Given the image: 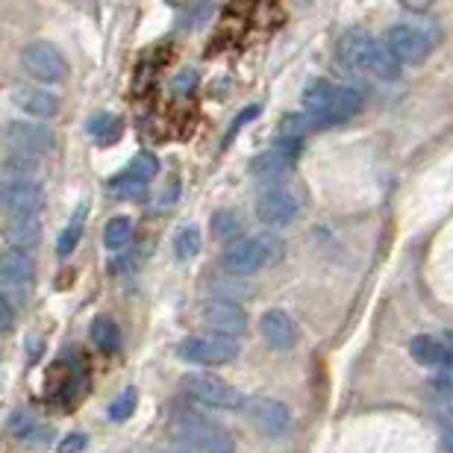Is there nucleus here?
Here are the masks:
<instances>
[{
  "instance_id": "nucleus-1",
  "label": "nucleus",
  "mask_w": 453,
  "mask_h": 453,
  "mask_svg": "<svg viewBox=\"0 0 453 453\" xmlns=\"http://www.w3.org/2000/svg\"><path fill=\"white\" fill-rule=\"evenodd\" d=\"M339 59L350 71H362V74L388 80V83L401 77V65H403V62L392 53V48L386 44V39L377 42L374 35H368L362 30H348L342 35Z\"/></svg>"
},
{
  "instance_id": "nucleus-2",
  "label": "nucleus",
  "mask_w": 453,
  "mask_h": 453,
  "mask_svg": "<svg viewBox=\"0 0 453 453\" xmlns=\"http://www.w3.org/2000/svg\"><path fill=\"white\" fill-rule=\"evenodd\" d=\"M303 110L315 118V124L321 127H339L350 121L353 115L362 110V92L353 86H339L330 80H312L301 95Z\"/></svg>"
},
{
  "instance_id": "nucleus-3",
  "label": "nucleus",
  "mask_w": 453,
  "mask_h": 453,
  "mask_svg": "<svg viewBox=\"0 0 453 453\" xmlns=\"http://www.w3.org/2000/svg\"><path fill=\"white\" fill-rule=\"evenodd\" d=\"M280 257H283V244L277 242V235H244V239H233L226 244L221 253V265L233 277H250L257 271L268 268Z\"/></svg>"
},
{
  "instance_id": "nucleus-4",
  "label": "nucleus",
  "mask_w": 453,
  "mask_h": 453,
  "mask_svg": "<svg viewBox=\"0 0 453 453\" xmlns=\"http://www.w3.org/2000/svg\"><path fill=\"white\" fill-rule=\"evenodd\" d=\"M441 30L433 21H401L386 30V44L403 65H418L439 48Z\"/></svg>"
},
{
  "instance_id": "nucleus-5",
  "label": "nucleus",
  "mask_w": 453,
  "mask_h": 453,
  "mask_svg": "<svg viewBox=\"0 0 453 453\" xmlns=\"http://www.w3.org/2000/svg\"><path fill=\"white\" fill-rule=\"evenodd\" d=\"M33 283H35L33 250L6 248L4 257H0V295H6L15 306H21L30 297Z\"/></svg>"
},
{
  "instance_id": "nucleus-6",
  "label": "nucleus",
  "mask_w": 453,
  "mask_h": 453,
  "mask_svg": "<svg viewBox=\"0 0 453 453\" xmlns=\"http://www.w3.org/2000/svg\"><path fill=\"white\" fill-rule=\"evenodd\" d=\"M171 445L180 448V450L224 453V450H233L235 441L226 436L221 427H215V424L192 415V418H183L174 427V439H171Z\"/></svg>"
},
{
  "instance_id": "nucleus-7",
  "label": "nucleus",
  "mask_w": 453,
  "mask_h": 453,
  "mask_svg": "<svg viewBox=\"0 0 453 453\" xmlns=\"http://www.w3.org/2000/svg\"><path fill=\"white\" fill-rule=\"evenodd\" d=\"M177 357L183 362H192V365H226V362L239 357V342L233 336H221V333L188 336L177 344Z\"/></svg>"
},
{
  "instance_id": "nucleus-8",
  "label": "nucleus",
  "mask_w": 453,
  "mask_h": 453,
  "mask_svg": "<svg viewBox=\"0 0 453 453\" xmlns=\"http://www.w3.org/2000/svg\"><path fill=\"white\" fill-rule=\"evenodd\" d=\"M183 392L192 401L210 406V410H244V397L239 388L224 383L215 374H188L183 377Z\"/></svg>"
},
{
  "instance_id": "nucleus-9",
  "label": "nucleus",
  "mask_w": 453,
  "mask_h": 453,
  "mask_svg": "<svg viewBox=\"0 0 453 453\" xmlns=\"http://www.w3.org/2000/svg\"><path fill=\"white\" fill-rule=\"evenodd\" d=\"M21 65L39 83H62L68 77V59L50 42H30L21 50Z\"/></svg>"
},
{
  "instance_id": "nucleus-10",
  "label": "nucleus",
  "mask_w": 453,
  "mask_h": 453,
  "mask_svg": "<svg viewBox=\"0 0 453 453\" xmlns=\"http://www.w3.org/2000/svg\"><path fill=\"white\" fill-rule=\"evenodd\" d=\"M244 415H248V421L253 427L271 439L288 436V433L295 430L292 410H288L283 401H274V397H257V401L244 403Z\"/></svg>"
},
{
  "instance_id": "nucleus-11",
  "label": "nucleus",
  "mask_w": 453,
  "mask_h": 453,
  "mask_svg": "<svg viewBox=\"0 0 453 453\" xmlns=\"http://www.w3.org/2000/svg\"><path fill=\"white\" fill-rule=\"evenodd\" d=\"M4 139L9 144V150L30 153V157H44V153L57 148V133L48 124H35V121H9Z\"/></svg>"
},
{
  "instance_id": "nucleus-12",
  "label": "nucleus",
  "mask_w": 453,
  "mask_h": 453,
  "mask_svg": "<svg viewBox=\"0 0 453 453\" xmlns=\"http://www.w3.org/2000/svg\"><path fill=\"white\" fill-rule=\"evenodd\" d=\"M253 210H257L259 221H265L271 226H286L297 219V212H301V201H297V197L283 186H268L257 195Z\"/></svg>"
},
{
  "instance_id": "nucleus-13",
  "label": "nucleus",
  "mask_w": 453,
  "mask_h": 453,
  "mask_svg": "<svg viewBox=\"0 0 453 453\" xmlns=\"http://www.w3.org/2000/svg\"><path fill=\"white\" fill-rule=\"evenodd\" d=\"M201 324L210 333H221V336H244V330H248V312L235 301L215 297V301H206L201 306Z\"/></svg>"
},
{
  "instance_id": "nucleus-14",
  "label": "nucleus",
  "mask_w": 453,
  "mask_h": 453,
  "mask_svg": "<svg viewBox=\"0 0 453 453\" xmlns=\"http://www.w3.org/2000/svg\"><path fill=\"white\" fill-rule=\"evenodd\" d=\"M159 171V162L153 153H139V157H133L130 162H127V168L118 174L115 180H110V192L115 197H135L144 192V186L150 183L153 177H157Z\"/></svg>"
},
{
  "instance_id": "nucleus-15",
  "label": "nucleus",
  "mask_w": 453,
  "mask_h": 453,
  "mask_svg": "<svg viewBox=\"0 0 453 453\" xmlns=\"http://www.w3.org/2000/svg\"><path fill=\"white\" fill-rule=\"evenodd\" d=\"M297 148H301V139H283V144H277L274 150H265V153H259V157L250 159V174L257 180L286 177L288 171L295 168Z\"/></svg>"
},
{
  "instance_id": "nucleus-16",
  "label": "nucleus",
  "mask_w": 453,
  "mask_h": 453,
  "mask_svg": "<svg viewBox=\"0 0 453 453\" xmlns=\"http://www.w3.org/2000/svg\"><path fill=\"white\" fill-rule=\"evenodd\" d=\"M0 203L6 215H42L44 210V186L39 180H21V183H4L0 188Z\"/></svg>"
},
{
  "instance_id": "nucleus-17",
  "label": "nucleus",
  "mask_w": 453,
  "mask_h": 453,
  "mask_svg": "<svg viewBox=\"0 0 453 453\" xmlns=\"http://www.w3.org/2000/svg\"><path fill=\"white\" fill-rule=\"evenodd\" d=\"M259 330H262V339H265L274 350H292L297 344V336H301L295 319L283 310H268L262 315Z\"/></svg>"
},
{
  "instance_id": "nucleus-18",
  "label": "nucleus",
  "mask_w": 453,
  "mask_h": 453,
  "mask_svg": "<svg viewBox=\"0 0 453 453\" xmlns=\"http://www.w3.org/2000/svg\"><path fill=\"white\" fill-rule=\"evenodd\" d=\"M4 235H6V248L33 250L35 244H39V239H42V221H39V215H35V212L6 215Z\"/></svg>"
},
{
  "instance_id": "nucleus-19",
  "label": "nucleus",
  "mask_w": 453,
  "mask_h": 453,
  "mask_svg": "<svg viewBox=\"0 0 453 453\" xmlns=\"http://www.w3.org/2000/svg\"><path fill=\"white\" fill-rule=\"evenodd\" d=\"M6 430L12 433V439L24 441V445H48V441L53 439L50 424L39 421L33 412H27V410H18V412L9 415Z\"/></svg>"
},
{
  "instance_id": "nucleus-20",
  "label": "nucleus",
  "mask_w": 453,
  "mask_h": 453,
  "mask_svg": "<svg viewBox=\"0 0 453 453\" xmlns=\"http://www.w3.org/2000/svg\"><path fill=\"white\" fill-rule=\"evenodd\" d=\"M410 353L418 365H427V368H439V371H448L453 368V350L445 339H433V336H415L410 342Z\"/></svg>"
},
{
  "instance_id": "nucleus-21",
  "label": "nucleus",
  "mask_w": 453,
  "mask_h": 453,
  "mask_svg": "<svg viewBox=\"0 0 453 453\" xmlns=\"http://www.w3.org/2000/svg\"><path fill=\"white\" fill-rule=\"evenodd\" d=\"M12 101L18 110H24L27 115H35V118H53L59 112V97L44 92V88L18 86L12 88Z\"/></svg>"
},
{
  "instance_id": "nucleus-22",
  "label": "nucleus",
  "mask_w": 453,
  "mask_h": 453,
  "mask_svg": "<svg viewBox=\"0 0 453 453\" xmlns=\"http://www.w3.org/2000/svg\"><path fill=\"white\" fill-rule=\"evenodd\" d=\"M42 157L12 150L4 162V183H21V180H39L42 177Z\"/></svg>"
},
{
  "instance_id": "nucleus-23",
  "label": "nucleus",
  "mask_w": 453,
  "mask_h": 453,
  "mask_svg": "<svg viewBox=\"0 0 453 453\" xmlns=\"http://www.w3.org/2000/svg\"><path fill=\"white\" fill-rule=\"evenodd\" d=\"M86 130L95 139V144H101V148H110V144H115L118 139H121L124 121L118 115H112V112H95L92 118H88Z\"/></svg>"
},
{
  "instance_id": "nucleus-24",
  "label": "nucleus",
  "mask_w": 453,
  "mask_h": 453,
  "mask_svg": "<svg viewBox=\"0 0 453 453\" xmlns=\"http://www.w3.org/2000/svg\"><path fill=\"white\" fill-rule=\"evenodd\" d=\"M88 339L101 353H112L121 344V333H118V324L110 315H97V319L88 324Z\"/></svg>"
},
{
  "instance_id": "nucleus-25",
  "label": "nucleus",
  "mask_w": 453,
  "mask_h": 453,
  "mask_svg": "<svg viewBox=\"0 0 453 453\" xmlns=\"http://www.w3.org/2000/svg\"><path fill=\"white\" fill-rule=\"evenodd\" d=\"M133 239V221L127 215H115L104 230V244L110 250H124Z\"/></svg>"
},
{
  "instance_id": "nucleus-26",
  "label": "nucleus",
  "mask_w": 453,
  "mask_h": 453,
  "mask_svg": "<svg viewBox=\"0 0 453 453\" xmlns=\"http://www.w3.org/2000/svg\"><path fill=\"white\" fill-rule=\"evenodd\" d=\"M174 253H177V259H183V262L201 253V230H197L195 224H186V226H180V230H177Z\"/></svg>"
},
{
  "instance_id": "nucleus-27",
  "label": "nucleus",
  "mask_w": 453,
  "mask_h": 453,
  "mask_svg": "<svg viewBox=\"0 0 453 453\" xmlns=\"http://www.w3.org/2000/svg\"><path fill=\"white\" fill-rule=\"evenodd\" d=\"M280 124H283V127H280V135H283V139H303V135L310 133V130H319V124H315V118L310 112L286 115Z\"/></svg>"
},
{
  "instance_id": "nucleus-28",
  "label": "nucleus",
  "mask_w": 453,
  "mask_h": 453,
  "mask_svg": "<svg viewBox=\"0 0 453 453\" xmlns=\"http://www.w3.org/2000/svg\"><path fill=\"white\" fill-rule=\"evenodd\" d=\"M80 235H83V210H80L74 215V221H71L65 230L59 233V242H57V253H59V257H68V253L77 248Z\"/></svg>"
},
{
  "instance_id": "nucleus-29",
  "label": "nucleus",
  "mask_w": 453,
  "mask_h": 453,
  "mask_svg": "<svg viewBox=\"0 0 453 453\" xmlns=\"http://www.w3.org/2000/svg\"><path fill=\"white\" fill-rule=\"evenodd\" d=\"M235 233H239V221L230 212H215L212 215V235L219 242H233Z\"/></svg>"
},
{
  "instance_id": "nucleus-30",
  "label": "nucleus",
  "mask_w": 453,
  "mask_h": 453,
  "mask_svg": "<svg viewBox=\"0 0 453 453\" xmlns=\"http://www.w3.org/2000/svg\"><path fill=\"white\" fill-rule=\"evenodd\" d=\"M135 410V388H124L121 395L110 403V418L112 421H127Z\"/></svg>"
},
{
  "instance_id": "nucleus-31",
  "label": "nucleus",
  "mask_w": 453,
  "mask_h": 453,
  "mask_svg": "<svg viewBox=\"0 0 453 453\" xmlns=\"http://www.w3.org/2000/svg\"><path fill=\"white\" fill-rule=\"evenodd\" d=\"M433 392H436L441 410L453 418V383H448V380H433Z\"/></svg>"
},
{
  "instance_id": "nucleus-32",
  "label": "nucleus",
  "mask_w": 453,
  "mask_h": 453,
  "mask_svg": "<svg viewBox=\"0 0 453 453\" xmlns=\"http://www.w3.org/2000/svg\"><path fill=\"white\" fill-rule=\"evenodd\" d=\"M15 310H18V306H15L12 301H9L6 295H0V330H4V333L12 330V324H15Z\"/></svg>"
},
{
  "instance_id": "nucleus-33",
  "label": "nucleus",
  "mask_w": 453,
  "mask_h": 453,
  "mask_svg": "<svg viewBox=\"0 0 453 453\" xmlns=\"http://www.w3.org/2000/svg\"><path fill=\"white\" fill-rule=\"evenodd\" d=\"M86 445H88V439L77 436V433H74V436H65V439L59 441V450L62 453H77V450H86Z\"/></svg>"
},
{
  "instance_id": "nucleus-34",
  "label": "nucleus",
  "mask_w": 453,
  "mask_h": 453,
  "mask_svg": "<svg viewBox=\"0 0 453 453\" xmlns=\"http://www.w3.org/2000/svg\"><path fill=\"white\" fill-rule=\"evenodd\" d=\"M197 86V74L195 71H183L177 80H174V92L177 95H183V92H192V88Z\"/></svg>"
},
{
  "instance_id": "nucleus-35",
  "label": "nucleus",
  "mask_w": 453,
  "mask_h": 453,
  "mask_svg": "<svg viewBox=\"0 0 453 453\" xmlns=\"http://www.w3.org/2000/svg\"><path fill=\"white\" fill-rule=\"evenodd\" d=\"M257 112H259V106H248V110H244V112H242V115H239V118H235V121H233V127H230V130H226V139H224V142H230V135H233V133H239V130H242V124L248 121V118H253V115H257Z\"/></svg>"
},
{
  "instance_id": "nucleus-36",
  "label": "nucleus",
  "mask_w": 453,
  "mask_h": 453,
  "mask_svg": "<svg viewBox=\"0 0 453 453\" xmlns=\"http://www.w3.org/2000/svg\"><path fill=\"white\" fill-rule=\"evenodd\" d=\"M401 4H403L406 9H424V6H430L433 0H401Z\"/></svg>"
},
{
  "instance_id": "nucleus-37",
  "label": "nucleus",
  "mask_w": 453,
  "mask_h": 453,
  "mask_svg": "<svg viewBox=\"0 0 453 453\" xmlns=\"http://www.w3.org/2000/svg\"><path fill=\"white\" fill-rule=\"evenodd\" d=\"M441 339H445V342L450 344V350H453V330H448V333H445V336H441Z\"/></svg>"
}]
</instances>
